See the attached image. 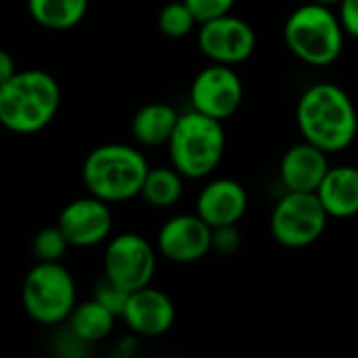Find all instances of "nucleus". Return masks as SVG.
<instances>
[{"instance_id": "1", "label": "nucleus", "mask_w": 358, "mask_h": 358, "mask_svg": "<svg viewBox=\"0 0 358 358\" xmlns=\"http://www.w3.org/2000/svg\"><path fill=\"white\" fill-rule=\"evenodd\" d=\"M296 117L302 136L325 153L344 151L357 138L355 103L336 84L310 86L298 103Z\"/></svg>"}, {"instance_id": "2", "label": "nucleus", "mask_w": 358, "mask_h": 358, "mask_svg": "<svg viewBox=\"0 0 358 358\" xmlns=\"http://www.w3.org/2000/svg\"><path fill=\"white\" fill-rule=\"evenodd\" d=\"M59 103V84L46 71H17L10 80L0 82V122L17 134H31L46 128Z\"/></svg>"}, {"instance_id": "3", "label": "nucleus", "mask_w": 358, "mask_h": 358, "mask_svg": "<svg viewBox=\"0 0 358 358\" xmlns=\"http://www.w3.org/2000/svg\"><path fill=\"white\" fill-rule=\"evenodd\" d=\"M147 174L145 157L128 145H103L86 157L82 168V180L90 195L107 203L141 195Z\"/></svg>"}, {"instance_id": "4", "label": "nucleus", "mask_w": 358, "mask_h": 358, "mask_svg": "<svg viewBox=\"0 0 358 358\" xmlns=\"http://www.w3.org/2000/svg\"><path fill=\"white\" fill-rule=\"evenodd\" d=\"M172 166L185 178H203L216 170L224 153V130L220 120L189 111L178 117V124L168 141Z\"/></svg>"}, {"instance_id": "5", "label": "nucleus", "mask_w": 358, "mask_h": 358, "mask_svg": "<svg viewBox=\"0 0 358 358\" xmlns=\"http://www.w3.org/2000/svg\"><path fill=\"white\" fill-rule=\"evenodd\" d=\"M289 50L308 65L325 67L338 61L344 46V25L325 4L310 2L294 10L285 23Z\"/></svg>"}, {"instance_id": "6", "label": "nucleus", "mask_w": 358, "mask_h": 358, "mask_svg": "<svg viewBox=\"0 0 358 358\" xmlns=\"http://www.w3.org/2000/svg\"><path fill=\"white\" fill-rule=\"evenodd\" d=\"M23 308L42 325L69 319L76 308V285L69 271L59 262H38L23 281Z\"/></svg>"}, {"instance_id": "7", "label": "nucleus", "mask_w": 358, "mask_h": 358, "mask_svg": "<svg viewBox=\"0 0 358 358\" xmlns=\"http://www.w3.org/2000/svg\"><path fill=\"white\" fill-rule=\"evenodd\" d=\"M327 218L329 214L317 193L289 191L275 206L273 237L285 248H306L323 235Z\"/></svg>"}, {"instance_id": "8", "label": "nucleus", "mask_w": 358, "mask_h": 358, "mask_svg": "<svg viewBox=\"0 0 358 358\" xmlns=\"http://www.w3.org/2000/svg\"><path fill=\"white\" fill-rule=\"evenodd\" d=\"M103 268L107 279L132 294L151 283L155 275V252L147 239L126 233L107 245Z\"/></svg>"}, {"instance_id": "9", "label": "nucleus", "mask_w": 358, "mask_h": 358, "mask_svg": "<svg viewBox=\"0 0 358 358\" xmlns=\"http://www.w3.org/2000/svg\"><path fill=\"white\" fill-rule=\"evenodd\" d=\"M243 99V84L231 65L214 63L197 73L191 86V105L195 111L214 120L231 117Z\"/></svg>"}, {"instance_id": "10", "label": "nucleus", "mask_w": 358, "mask_h": 358, "mask_svg": "<svg viewBox=\"0 0 358 358\" xmlns=\"http://www.w3.org/2000/svg\"><path fill=\"white\" fill-rule=\"evenodd\" d=\"M199 48L214 63L237 65L252 57L256 48V34L250 23L229 13L201 23Z\"/></svg>"}, {"instance_id": "11", "label": "nucleus", "mask_w": 358, "mask_h": 358, "mask_svg": "<svg viewBox=\"0 0 358 358\" xmlns=\"http://www.w3.org/2000/svg\"><path fill=\"white\" fill-rule=\"evenodd\" d=\"M157 245L162 254L172 262H197L214 245V229L199 214L176 216L162 227Z\"/></svg>"}, {"instance_id": "12", "label": "nucleus", "mask_w": 358, "mask_h": 358, "mask_svg": "<svg viewBox=\"0 0 358 358\" xmlns=\"http://www.w3.org/2000/svg\"><path fill=\"white\" fill-rule=\"evenodd\" d=\"M57 224L71 245L92 248L107 239L111 233L113 216L107 208V201L90 195L67 203L59 214Z\"/></svg>"}, {"instance_id": "13", "label": "nucleus", "mask_w": 358, "mask_h": 358, "mask_svg": "<svg viewBox=\"0 0 358 358\" xmlns=\"http://www.w3.org/2000/svg\"><path fill=\"white\" fill-rule=\"evenodd\" d=\"M174 317L176 313L172 300L164 292L149 285L130 294L122 315V319L134 334L147 338L164 336L172 327Z\"/></svg>"}, {"instance_id": "14", "label": "nucleus", "mask_w": 358, "mask_h": 358, "mask_svg": "<svg viewBox=\"0 0 358 358\" xmlns=\"http://www.w3.org/2000/svg\"><path fill=\"white\" fill-rule=\"evenodd\" d=\"M329 172L325 151L304 141L292 147L281 159V180L287 191L317 193Z\"/></svg>"}, {"instance_id": "15", "label": "nucleus", "mask_w": 358, "mask_h": 358, "mask_svg": "<svg viewBox=\"0 0 358 358\" xmlns=\"http://www.w3.org/2000/svg\"><path fill=\"white\" fill-rule=\"evenodd\" d=\"M245 208H248L245 189L229 178L210 182L197 199V214L212 229L235 224L245 214Z\"/></svg>"}, {"instance_id": "16", "label": "nucleus", "mask_w": 358, "mask_h": 358, "mask_svg": "<svg viewBox=\"0 0 358 358\" xmlns=\"http://www.w3.org/2000/svg\"><path fill=\"white\" fill-rule=\"evenodd\" d=\"M317 195L334 218H350L358 214V168H329Z\"/></svg>"}, {"instance_id": "17", "label": "nucleus", "mask_w": 358, "mask_h": 358, "mask_svg": "<svg viewBox=\"0 0 358 358\" xmlns=\"http://www.w3.org/2000/svg\"><path fill=\"white\" fill-rule=\"evenodd\" d=\"M178 113L164 103H151L136 111L132 120V134L141 145L159 147L172 138V132L178 124Z\"/></svg>"}, {"instance_id": "18", "label": "nucleus", "mask_w": 358, "mask_h": 358, "mask_svg": "<svg viewBox=\"0 0 358 358\" xmlns=\"http://www.w3.org/2000/svg\"><path fill=\"white\" fill-rule=\"evenodd\" d=\"M69 329L76 336V340L86 342V344H94L105 340L115 323V315L101 304L99 300H88L84 304H76V308L69 315Z\"/></svg>"}, {"instance_id": "19", "label": "nucleus", "mask_w": 358, "mask_h": 358, "mask_svg": "<svg viewBox=\"0 0 358 358\" xmlns=\"http://www.w3.org/2000/svg\"><path fill=\"white\" fill-rule=\"evenodd\" d=\"M27 8L42 27L69 29L84 19L88 0H27Z\"/></svg>"}, {"instance_id": "20", "label": "nucleus", "mask_w": 358, "mask_h": 358, "mask_svg": "<svg viewBox=\"0 0 358 358\" xmlns=\"http://www.w3.org/2000/svg\"><path fill=\"white\" fill-rule=\"evenodd\" d=\"M141 195L155 208H170L182 195V174L176 168H153L145 178Z\"/></svg>"}, {"instance_id": "21", "label": "nucleus", "mask_w": 358, "mask_h": 358, "mask_svg": "<svg viewBox=\"0 0 358 358\" xmlns=\"http://www.w3.org/2000/svg\"><path fill=\"white\" fill-rule=\"evenodd\" d=\"M195 23H199V21L193 15V10L187 6L185 0L166 4L159 10V17H157V25H159L162 34L164 36H170V38H182V36H187L195 27Z\"/></svg>"}, {"instance_id": "22", "label": "nucleus", "mask_w": 358, "mask_h": 358, "mask_svg": "<svg viewBox=\"0 0 358 358\" xmlns=\"http://www.w3.org/2000/svg\"><path fill=\"white\" fill-rule=\"evenodd\" d=\"M69 245L71 243L67 241V237L63 235V231L57 224V227L42 229L34 237L31 252L38 258V262H59L65 256V252H67Z\"/></svg>"}, {"instance_id": "23", "label": "nucleus", "mask_w": 358, "mask_h": 358, "mask_svg": "<svg viewBox=\"0 0 358 358\" xmlns=\"http://www.w3.org/2000/svg\"><path fill=\"white\" fill-rule=\"evenodd\" d=\"M128 298H130V292H126L124 287L115 285L107 277H103L94 285V300H99L101 304H105L115 317H122L124 315V308H126Z\"/></svg>"}, {"instance_id": "24", "label": "nucleus", "mask_w": 358, "mask_h": 358, "mask_svg": "<svg viewBox=\"0 0 358 358\" xmlns=\"http://www.w3.org/2000/svg\"><path fill=\"white\" fill-rule=\"evenodd\" d=\"M187 6L193 10L199 23H206L210 19L222 17L231 10L235 0H185Z\"/></svg>"}, {"instance_id": "25", "label": "nucleus", "mask_w": 358, "mask_h": 358, "mask_svg": "<svg viewBox=\"0 0 358 358\" xmlns=\"http://www.w3.org/2000/svg\"><path fill=\"white\" fill-rule=\"evenodd\" d=\"M340 21L350 36L358 38V0L340 2Z\"/></svg>"}, {"instance_id": "26", "label": "nucleus", "mask_w": 358, "mask_h": 358, "mask_svg": "<svg viewBox=\"0 0 358 358\" xmlns=\"http://www.w3.org/2000/svg\"><path fill=\"white\" fill-rule=\"evenodd\" d=\"M233 227H235V224L214 229V248H218L220 252H233V250L237 248L239 235H237V231H235Z\"/></svg>"}, {"instance_id": "27", "label": "nucleus", "mask_w": 358, "mask_h": 358, "mask_svg": "<svg viewBox=\"0 0 358 358\" xmlns=\"http://www.w3.org/2000/svg\"><path fill=\"white\" fill-rule=\"evenodd\" d=\"M15 73H17V69H15V63H13L10 55H8L6 50H2V52H0V82L10 80Z\"/></svg>"}, {"instance_id": "28", "label": "nucleus", "mask_w": 358, "mask_h": 358, "mask_svg": "<svg viewBox=\"0 0 358 358\" xmlns=\"http://www.w3.org/2000/svg\"><path fill=\"white\" fill-rule=\"evenodd\" d=\"M313 2H321V4H336L338 2L340 4L342 0H313Z\"/></svg>"}]
</instances>
